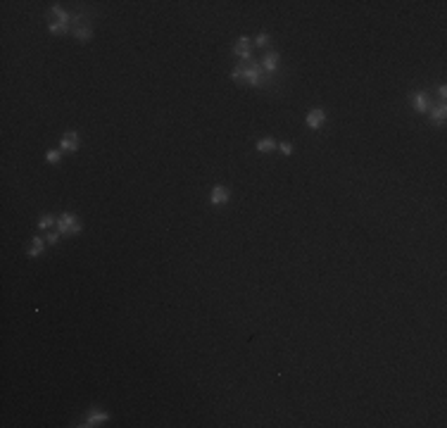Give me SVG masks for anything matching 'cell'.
Here are the masks:
<instances>
[{"label": "cell", "mask_w": 447, "mask_h": 428, "mask_svg": "<svg viewBox=\"0 0 447 428\" xmlns=\"http://www.w3.org/2000/svg\"><path fill=\"white\" fill-rule=\"evenodd\" d=\"M231 76H233V79L236 81H245V83H248V86H255V88H259V86H267V74H264V69H262V64H259V62H245V64H243V62H238V67H236V69L231 71Z\"/></svg>", "instance_id": "6da1fadb"}, {"label": "cell", "mask_w": 447, "mask_h": 428, "mask_svg": "<svg viewBox=\"0 0 447 428\" xmlns=\"http://www.w3.org/2000/svg\"><path fill=\"white\" fill-rule=\"evenodd\" d=\"M48 31L55 36H64L71 31V14L67 10H62L60 5H52L50 7V24Z\"/></svg>", "instance_id": "7a4b0ae2"}, {"label": "cell", "mask_w": 447, "mask_h": 428, "mask_svg": "<svg viewBox=\"0 0 447 428\" xmlns=\"http://www.w3.org/2000/svg\"><path fill=\"white\" fill-rule=\"evenodd\" d=\"M55 226H57L60 233H71V236H79L81 233V224H79V219H76V214H71V212H64Z\"/></svg>", "instance_id": "3957f363"}, {"label": "cell", "mask_w": 447, "mask_h": 428, "mask_svg": "<svg viewBox=\"0 0 447 428\" xmlns=\"http://www.w3.org/2000/svg\"><path fill=\"white\" fill-rule=\"evenodd\" d=\"M278 62H281V55H278L276 50H269L267 55L259 60V64H262L264 74H274V71L278 69Z\"/></svg>", "instance_id": "277c9868"}, {"label": "cell", "mask_w": 447, "mask_h": 428, "mask_svg": "<svg viewBox=\"0 0 447 428\" xmlns=\"http://www.w3.org/2000/svg\"><path fill=\"white\" fill-rule=\"evenodd\" d=\"M60 150L62 152H76L79 150V133L76 131H67L60 140Z\"/></svg>", "instance_id": "5b68a950"}, {"label": "cell", "mask_w": 447, "mask_h": 428, "mask_svg": "<svg viewBox=\"0 0 447 428\" xmlns=\"http://www.w3.org/2000/svg\"><path fill=\"white\" fill-rule=\"evenodd\" d=\"M412 105H414V110L421 112V114H426V112L433 107V102H431V98H428V93H424V90H419V93L412 95Z\"/></svg>", "instance_id": "8992f818"}, {"label": "cell", "mask_w": 447, "mask_h": 428, "mask_svg": "<svg viewBox=\"0 0 447 428\" xmlns=\"http://www.w3.org/2000/svg\"><path fill=\"white\" fill-rule=\"evenodd\" d=\"M305 124H307L309 129H314V131L321 129V126L326 124V112L319 110V107H314V110H312L307 117H305Z\"/></svg>", "instance_id": "52a82bcc"}, {"label": "cell", "mask_w": 447, "mask_h": 428, "mask_svg": "<svg viewBox=\"0 0 447 428\" xmlns=\"http://www.w3.org/2000/svg\"><path fill=\"white\" fill-rule=\"evenodd\" d=\"M250 50H252V45H250L248 36L238 38L236 40V45H233V52H236V57H238L240 62H250Z\"/></svg>", "instance_id": "ba28073f"}, {"label": "cell", "mask_w": 447, "mask_h": 428, "mask_svg": "<svg viewBox=\"0 0 447 428\" xmlns=\"http://www.w3.org/2000/svg\"><path fill=\"white\" fill-rule=\"evenodd\" d=\"M209 202H212V205H224V202H229V188H226V186H214L212 193H209Z\"/></svg>", "instance_id": "9c48e42d"}, {"label": "cell", "mask_w": 447, "mask_h": 428, "mask_svg": "<svg viewBox=\"0 0 447 428\" xmlns=\"http://www.w3.org/2000/svg\"><path fill=\"white\" fill-rule=\"evenodd\" d=\"M105 421H109V414H107V412L93 409L88 417H86V424H81V426H100V424H105Z\"/></svg>", "instance_id": "30bf717a"}, {"label": "cell", "mask_w": 447, "mask_h": 428, "mask_svg": "<svg viewBox=\"0 0 447 428\" xmlns=\"http://www.w3.org/2000/svg\"><path fill=\"white\" fill-rule=\"evenodd\" d=\"M428 117H431V121H433L436 126H440L447 117V105L445 102H440L438 107H431V110H428Z\"/></svg>", "instance_id": "8fae6325"}, {"label": "cell", "mask_w": 447, "mask_h": 428, "mask_svg": "<svg viewBox=\"0 0 447 428\" xmlns=\"http://www.w3.org/2000/svg\"><path fill=\"white\" fill-rule=\"evenodd\" d=\"M278 145H276V140L274 138H262V140H257V150L259 152H271V150H276Z\"/></svg>", "instance_id": "7c38bea8"}, {"label": "cell", "mask_w": 447, "mask_h": 428, "mask_svg": "<svg viewBox=\"0 0 447 428\" xmlns=\"http://www.w3.org/2000/svg\"><path fill=\"white\" fill-rule=\"evenodd\" d=\"M29 255H31V257H38V255H43V240H40V238H33V240H31Z\"/></svg>", "instance_id": "4fadbf2b"}, {"label": "cell", "mask_w": 447, "mask_h": 428, "mask_svg": "<svg viewBox=\"0 0 447 428\" xmlns=\"http://www.w3.org/2000/svg\"><path fill=\"white\" fill-rule=\"evenodd\" d=\"M45 159H48L50 164H57L62 159V150H48V152H45Z\"/></svg>", "instance_id": "5bb4252c"}, {"label": "cell", "mask_w": 447, "mask_h": 428, "mask_svg": "<svg viewBox=\"0 0 447 428\" xmlns=\"http://www.w3.org/2000/svg\"><path fill=\"white\" fill-rule=\"evenodd\" d=\"M52 224H57V221L52 219V214H45V217H40L38 229H52Z\"/></svg>", "instance_id": "9a60e30c"}, {"label": "cell", "mask_w": 447, "mask_h": 428, "mask_svg": "<svg viewBox=\"0 0 447 428\" xmlns=\"http://www.w3.org/2000/svg\"><path fill=\"white\" fill-rule=\"evenodd\" d=\"M255 43H257L259 48H264V45H269V36L267 33H259L257 38H255Z\"/></svg>", "instance_id": "2e32d148"}, {"label": "cell", "mask_w": 447, "mask_h": 428, "mask_svg": "<svg viewBox=\"0 0 447 428\" xmlns=\"http://www.w3.org/2000/svg\"><path fill=\"white\" fill-rule=\"evenodd\" d=\"M57 240H60V231H50V233H48V243H50V245H55Z\"/></svg>", "instance_id": "e0dca14e"}, {"label": "cell", "mask_w": 447, "mask_h": 428, "mask_svg": "<svg viewBox=\"0 0 447 428\" xmlns=\"http://www.w3.org/2000/svg\"><path fill=\"white\" fill-rule=\"evenodd\" d=\"M278 150H281L283 155H290V152H293V145H290V143H281V145H278Z\"/></svg>", "instance_id": "ac0fdd59"}]
</instances>
